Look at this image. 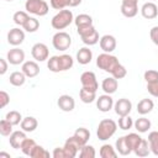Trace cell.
<instances>
[{"label":"cell","mask_w":158,"mask_h":158,"mask_svg":"<svg viewBox=\"0 0 158 158\" xmlns=\"http://www.w3.org/2000/svg\"><path fill=\"white\" fill-rule=\"evenodd\" d=\"M117 130V123L111 120V118H104L99 122L98 130H96V136L100 141H106L111 138Z\"/></svg>","instance_id":"1"},{"label":"cell","mask_w":158,"mask_h":158,"mask_svg":"<svg viewBox=\"0 0 158 158\" xmlns=\"http://www.w3.org/2000/svg\"><path fill=\"white\" fill-rule=\"evenodd\" d=\"M74 21L73 17V12L70 10H59L58 14H56L52 20H51V25L54 30H64L65 27H68L72 22Z\"/></svg>","instance_id":"2"},{"label":"cell","mask_w":158,"mask_h":158,"mask_svg":"<svg viewBox=\"0 0 158 158\" xmlns=\"http://www.w3.org/2000/svg\"><path fill=\"white\" fill-rule=\"evenodd\" d=\"M120 64V62H118V59H117V57H115V56H112L111 53H101V54H99L98 56V58H96V65L100 68V69H102L104 72H107V73H112L114 72V69L117 67Z\"/></svg>","instance_id":"3"},{"label":"cell","mask_w":158,"mask_h":158,"mask_svg":"<svg viewBox=\"0 0 158 158\" xmlns=\"http://www.w3.org/2000/svg\"><path fill=\"white\" fill-rule=\"evenodd\" d=\"M25 10L28 14H32L36 16H44L48 14L49 7L44 0H26Z\"/></svg>","instance_id":"4"},{"label":"cell","mask_w":158,"mask_h":158,"mask_svg":"<svg viewBox=\"0 0 158 158\" xmlns=\"http://www.w3.org/2000/svg\"><path fill=\"white\" fill-rule=\"evenodd\" d=\"M77 31H78V35L80 36L81 41L86 46H94V44H96L100 41L99 33H98V31L95 30V27L93 25L91 26H88V27L77 28Z\"/></svg>","instance_id":"5"},{"label":"cell","mask_w":158,"mask_h":158,"mask_svg":"<svg viewBox=\"0 0 158 158\" xmlns=\"http://www.w3.org/2000/svg\"><path fill=\"white\" fill-rule=\"evenodd\" d=\"M52 44L57 51H67L72 44V37L64 31H58L52 37Z\"/></svg>","instance_id":"6"},{"label":"cell","mask_w":158,"mask_h":158,"mask_svg":"<svg viewBox=\"0 0 158 158\" xmlns=\"http://www.w3.org/2000/svg\"><path fill=\"white\" fill-rule=\"evenodd\" d=\"M31 54L35 60L37 62H44L46 59H48V56H49V51H48V47L44 44V43H35L31 48Z\"/></svg>","instance_id":"7"},{"label":"cell","mask_w":158,"mask_h":158,"mask_svg":"<svg viewBox=\"0 0 158 158\" xmlns=\"http://www.w3.org/2000/svg\"><path fill=\"white\" fill-rule=\"evenodd\" d=\"M80 83H81L83 88H86L89 90L96 91L99 89V84H98L96 75L94 72H84L80 75Z\"/></svg>","instance_id":"8"},{"label":"cell","mask_w":158,"mask_h":158,"mask_svg":"<svg viewBox=\"0 0 158 158\" xmlns=\"http://www.w3.org/2000/svg\"><path fill=\"white\" fill-rule=\"evenodd\" d=\"M81 147H83V146L77 141V138H75L74 136L69 137V138L65 141L64 146H63V148H64V151H65V154H67V158H74V157L78 154V152H80Z\"/></svg>","instance_id":"9"},{"label":"cell","mask_w":158,"mask_h":158,"mask_svg":"<svg viewBox=\"0 0 158 158\" xmlns=\"http://www.w3.org/2000/svg\"><path fill=\"white\" fill-rule=\"evenodd\" d=\"M114 109H115L116 115L126 116V115H130V112L132 110V102L126 98H121L114 104Z\"/></svg>","instance_id":"10"},{"label":"cell","mask_w":158,"mask_h":158,"mask_svg":"<svg viewBox=\"0 0 158 158\" xmlns=\"http://www.w3.org/2000/svg\"><path fill=\"white\" fill-rule=\"evenodd\" d=\"M23 40H25V32L21 28L15 27V28H11L7 32V42L11 46L17 47L23 42Z\"/></svg>","instance_id":"11"},{"label":"cell","mask_w":158,"mask_h":158,"mask_svg":"<svg viewBox=\"0 0 158 158\" xmlns=\"http://www.w3.org/2000/svg\"><path fill=\"white\" fill-rule=\"evenodd\" d=\"M6 59H7V62H9L10 64H12V65H19V64L23 63V60H25V52H23L22 49L17 48V47L11 48V49L7 52V54H6Z\"/></svg>","instance_id":"12"},{"label":"cell","mask_w":158,"mask_h":158,"mask_svg":"<svg viewBox=\"0 0 158 158\" xmlns=\"http://www.w3.org/2000/svg\"><path fill=\"white\" fill-rule=\"evenodd\" d=\"M99 44L105 53H111L116 49V38L112 35H104L102 37H100Z\"/></svg>","instance_id":"13"},{"label":"cell","mask_w":158,"mask_h":158,"mask_svg":"<svg viewBox=\"0 0 158 158\" xmlns=\"http://www.w3.org/2000/svg\"><path fill=\"white\" fill-rule=\"evenodd\" d=\"M57 105H58V107H59L62 111L70 112V111H73L74 107H75V101H74L73 96L67 95V94H63V95H60V96L58 98Z\"/></svg>","instance_id":"14"},{"label":"cell","mask_w":158,"mask_h":158,"mask_svg":"<svg viewBox=\"0 0 158 158\" xmlns=\"http://www.w3.org/2000/svg\"><path fill=\"white\" fill-rule=\"evenodd\" d=\"M114 100L111 98L110 94H104L100 95L99 98H96V107L101 111V112H107L114 107Z\"/></svg>","instance_id":"15"},{"label":"cell","mask_w":158,"mask_h":158,"mask_svg":"<svg viewBox=\"0 0 158 158\" xmlns=\"http://www.w3.org/2000/svg\"><path fill=\"white\" fill-rule=\"evenodd\" d=\"M21 70L23 72V74L27 78H35L40 74V67L37 64V62L35 60H26L22 63Z\"/></svg>","instance_id":"16"},{"label":"cell","mask_w":158,"mask_h":158,"mask_svg":"<svg viewBox=\"0 0 158 158\" xmlns=\"http://www.w3.org/2000/svg\"><path fill=\"white\" fill-rule=\"evenodd\" d=\"M141 14L144 19L147 20H153L157 17L158 15V7L154 2L152 1H148V2H144L141 7Z\"/></svg>","instance_id":"17"},{"label":"cell","mask_w":158,"mask_h":158,"mask_svg":"<svg viewBox=\"0 0 158 158\" xmlns=\"http://www.w3.org/2000/svg\"><path fill=\"white\" fill-rule=\"evenodd\" d=\"M9 137H10L9 138V143H10V146L14 149H20L21 148V144L27 138L25 131H14Z\"/></svg>","instance_id":"18"},{"label":"cell","mask_w":158,"mask_h":158,"mask_svg":"<svg viewBox=\"0 0 158 158\" xmlns=\"http://www.w3.org/2000/svg\"><path fill=\"white\" fill-rule=\"evenodd\" d=\"M117 86H118V83H117V79L114 78V77H109V78H105L101 83V89L104 90L105 94H114L116 90H117Z\"/></svg>","instance_id":"19"},{"label":"cell","mask_w":158,"mask_h":158,"mask_svg":"<svg viewBox=\"0 0 158 158\" xmlns=\"http://www.w3.org/2000/svg\"><path fill=\"white\" fill-rule=\"evenodd\" d=\"M91 59H93V52L88 47H83L77 52V60L79 64H81V65L89 64L91 62Z\"/></svg>","instance_id":"20"},{"label":"cell","mask_w":158,"mask_h":158,"mask_svg":"<svg viewBox=\"0 0 158 158\" xmlns=\"http://www.w3.org/2000/svg\"><path fill=\"white\" fill-rule=\"evenodd\" d=\"M20 126H21V130L25 132H33L38 126V121L33 116H27L22 118Z\"/></svg>","instance_id":"21"},{"label":"cell","mask_w":158,"mask_h":158,"mask_svg":"<svg viewBox=\"0 0 158 158\" xmlns=\"http://www.w3.org/2000/svg\"><path fill=\"white\" fill-rule=\"evenodd\" d=\"M154 107V102L151 99H142L141 101H138L137 104V112L142 116L149 114Z\"/></svg>","instance_id":"22"},{"label":"cell","mask_w":158,"mask_h":158,"mask_svg":"<svg viewBox=\"0 0 158 158\" xmlns=\"http://www.w3.org/2000/svg\"><path fill=\"white\" fill-rule=\"evenodd\" d=\"M73 136L77 138V141H78L81 146H84V144L88 143V141H89V138H90V131H89L88 128H85V127H79V128L75 130V132H74Z\"/></svg>","instance_id":"23"},{"label":"cell","mask_w":158,"mask_h":158,"mask_svg":"<svg viewBox=\"0 0 158 158\" xmlns=\"http://www.w3.org/2000/svg\"><path fill=\"white\" fill-rule=\"evenodd\" d=\"M26 78H27V77L23 74L22 70H21V72H12V73L10 74V77H9V81H10V84L14 85V86H21V85L25 84Z\"/></svg>","instance_id":"24"},{"label":"cell","mask_w":158,"mask_h":158,"mask_svg":"<svg viewBox=\"0 0 158 158\" xmlns=\"http://www.w3.org/2000/svg\"><path fill=\"white\" fill-rule=\"evenodd\" d=\"M79 96H80V100L84 104H91L93 101L96 100V91L89 90L86 88H81L80 91H79Z\"/></svg>","instance_id":"25"},{"label":"cell","mask_w":158,"mask_h":158,"mask_svg":"<svg viewBox=\"0 0 158 158\" xmlns=\"http://www.w3.org/2000/svg\"><path fill=\"white\" fill-rule=\"evenodd\" d=\"M133 152H135V154L138 156V157H147V156L149 154V152H151L148 141L144 139V138H142L141 142L138 143V146L133 149Z\"/></svg>","instance_id":"26"},{"label":"cell","mask_w":158,"mask_h":158,"mask_svg":"<svg viewBox=\"0 0 158 158\" xmlns=\"http://www.w3.org/2000/svg\"><path fill=\"white\" fill-rule=\"evenodd\" d=\"M74 23L77 26V28H81V27H88L93 25V19L90 15L86 14H80L74 19Z\"/></svg>","instance_id":"27"},{"label":"cell","mask_w":158,"mask_h":158,"mask_svg":"<svg viewBox=\"0 0 158 158\" xmlns=\"http://www.w3.org/2000/svg\"><path fill=\"white\" fill-rule=\"evenodd\" d=\"M133 126H135V128H136L139 133H144V132H147V131L151 128L152 123H151V121H149L148 118H146V117H139V118H137V120L133 122Z\"/></svg>","instance_id":"28"},{"label":"cell","mask_w":158,"mask_h":158,"mask_svg":"<svg viewBox=\"0 0 158 158\" xmlns=\"http://www.w3.org/2000/svg\"><path fill=\"white\" fill-rule=\"evenodd\" d=\"M116 149H117V152H118L121 156H128V154L132 152V149L130 148V146H128L127 142H126L125 136L120 137V138L116 141Z\"/></svg>","instance_id":"29"},{"label":"cell","mask_w":158,"mask_h":158,"mask_svg":"<svg viewBox=\"0 0 158 158\" xmlns=\"http://www.w3.org/2000/svg\"><path fill=\"white\" fill-rule=\"evenodd\" d=\"M59 57V65H60V72H65L70 69L74 64V59L69 54H60Z\"/></svg>","instance_id":"30"},{"label":"cell","mask_w":158,"mask_h":158,"mask_svg":"<svg viewBox=\"0 0 158 158\" xmlns=\"http://www.w3.org/2000/svg\"><path fill=\"white\" fill-rule=\"evenodd\" d=\"M148 143H149L151 152L158 156V131H152L148 135Z\"/></svg>","instance_id":"31"},{"label":"cell","mask_w":158,"mask_h":158,"mask_svg":"<svg viewBox=\"0 0 158 158\" xmlns=\"http://www.w3.org/2000/svg\"><path fill=\"white\" fill-rule=\"evenodd\" d=\"M99 154L101 158H115L117 156V153L115 152V148L111 144H102L100 147Z\"/></svg>","instance_id":"32"},{"label":"cell","mask_w":158,"mask_h":158,"mask_svg":"<svg viewBox=\"0 0 158 158\" xmlns=\"http://www.w3.org/2000/svg\"><path fill=\"white\" fill-rule=\"evenodd\" d=\"M26 32H36L40 28V21L36 17H28V20L22 26Z\"/></svg>","instance_id":"33"},{"label":"cell","mask_w":158,"mask_h":158,"mask_svg":"<svg viewBox=\"0 0 158 158\" xmlns=\"http://www.w3.org/2000/svg\"><path fill=\"white\" fill-rule=\"evenodd\" d=\"M5 118H6L11 125H14V126L21 123V121H22V116H21V114H20L19 111H16V110L9 111V112L6 114V116H5Z\"/></svg>","instance_id":"34"},{"label":"cell","mask_w":158,"mask_h":158,"mask_svg":"<svg viewBox=\"0 0 158 158\" xmlns=\"http://www.w3.org/2000/svg\"><path fill=\"white\" fill-rule=\"evenodd\" d=\"M125 138H126L127 144H128L130 148L132 149V152H133V149L138 146V143H139L141 139H142V137H141L139 135H137V133H128V135L125 136Z\"/></svg>","instance_id":"35"},{"label":"cell","mask_w":158,"mask_h":158,"mask_svg":"<svg viewBox=\"0 0 158 158\" xmlns=\"http://www.w3.org/2000/svg\"><path fill=\"white\" fill-rule=\"evenodd\" d=\"M36 142L32 139V138H26L25 141H23V143L21 144V151H22V153L23 154H26V156H31V153H32V151H33V148L36 147Z\"/></svg>","instance_id":"36"},{"label":"cell","mask_w":158,"mask_h":158,"mask_svg":"<svg viewBox=\"0 0 158 158\" xmlns=\"http://www.w3.org/2000/svg\"><path fill=\"white\" fill-rule=\"evenodd\" d=\"M28 12L27 11H16L15 14H14V16H12V20H14V22L16 23V25H19V26H23L25 25V22L28 20Z\"/></svg>","instance_id":"37"},{"label":"cell","mask_w":158,"mask_h":158,"mask_svg":"<svg viewBox=\"0 0 158 158\" xmlns=\"http://www.w3.org/2000/svg\"><path fill=\"white\" fill-rule=\"evenodd\" d=\"M95 148L93 147V146H90V144H84L83 147H81V149H80V152H79V157L80 158H94L95 157Z\"/></svg>","instance_id":"38"},{"label":"cell","mask_w":158,"mask_h":158,"mask_svg":"<svg viewBox=\"0 0 158 158\" xmlns=\"http://www.w3.org/2000/svg\"><path fill=\"white\" fill-rule=\"evenodd\" d=\"M47 67L51 72L53 73H59L60 72V65H59V57L58 56H52L48 62H47Z\"/></svg>","instance_id":"39"},{"label":"cell","mask_w":158,"mask_h":158,"mask_svg":"<svg viewBox=\"0 0 158 158\" xmlns=\"http://www.w3.org/2000/svg\"><path fill=\"white\" fill-rule=\"evenodd\" d=\"M117 125H118V127H120L121 130L126 131V130H130V128L133 126V121H132V118L130 117V115H126V116H120Z\"/></svg>","instance_id":"40"},{"label":"cell","mask_w":158,"mask_h":158,"mask_svg":"<svg viewBox=\"0 0 158 158\" xmlns=\"http://www.w3.org/2000/svg\"><path fill=\"white\" fill-rule=\"evenodd\" d=\"M12 126L14 125H11L6 118L1 120L0 121V133H1V136H10L14 132L12 131Z\"/></svg>","instance_id":"41"},{"label":"cell","mask_w":158,"mask_h":158,"mask_svg":"<svg viewBox=\"0 0 158 158\" xmlns=\"http://www.w3.org/2000/svg\"><path fill=\"white\" fill-rule=\"evenodd\" d=\"M30 157H32V158H48L49 157V152H47L42 146L36 144V147L33 148V151H32Z\"/></svg>","instance_id":"42"},{"label":"cell","mask_w":158,"mask_h":158,"mask_svg":"<svg viewBox=\"0 0 158 158\" xmlns=\"http://www.w3.org/2000/svg\"><path fill=\"white\" fill-rule=\"evenodd\" d=\"M143 78H144V80L147 81V84L157 83V81H158V70L148 69V70H146V72H144Z\"/></svg>","instance_id":"43"},{"label":"cell","mask_w":158,"mask_h":158,"mask_svg":"<svg viewBox=\"0 0 158 158\" xmlns=\"http://www.w3.org/2000/svg\"><path fill=\"white\" fill-rule=\"evenodd\" d=\"M138 12V6H125L121 5V14L125 17H135Z\"/></svg>","instance_id":"44"},{"label":"cell","mask_w":158,"mask_h":158,"mask_svg":"<svg viewBox=\"0 0 158 158\" xmlns=\"http://www.w3.org/2000/svg\"><path fill=\"white\" fill-rule=\"evenodd\" d=\"M49 4L56 10H63L67 6H70V0H49Z\"/></svg>","instance_id":"45"},{"label":"cell","mask_w":158,"mask_h":158,"mask_svg":"<svg viewBox=\"0 0 158 158\" xmlns=\"http://www.w3.org/2000/svg\"><path fill=\"white\" fill-rule=\"evenodd\" d=\"M126 74H127V69L120 63L115 69H114V72L111 73V75L114 77V78H116V79H122V78H125L126 77Z\"/></svg>","instance_id":"46"},{"label":"cell","mask_w":158,"mask_h":158,"mask_svg":"<svg viewBox=\"0 0 158 158\" xmlns=\"http://www.w3.org/2000/svg\"><path fill=\"white\" fill-rule=\"evenodd\" d=\"M9 102H10V95L6 91L1 90L0 91V107L4 109Z\"/></svg>","instance_id":"47"},{"label":"cell","mask_w":158,"mask_h":158,"mask_svg":"<svg viewBox=\"0 0 158 158\" xmlns=\"http://www.w3.org/2000/svg\"><path fill=\"white\" fill-rule=\"evenodd\" d=\"M52 156L54 158H67V154H65V151L63 147H57L53 149L52 152Z\"/></svg>","instance_id":"48"},{"label":"cell","mask_w":158,"mask_h":158,"mask_svg":"<svg viewBox=\"0 0 158 158\" xmlns=\"http://www.w3.org/2000/svg\"><path fill=\"white\" fill-rule=\"evenodd\" d=\"M149 37H151L152 42H153L156 46H158V26H153V27L151 28V31H149Z\"/></svg>","instance_id":"49"},{"label":"cell","mask_w":158,"mask_h":158,"mask_svg":"<svg viewBox=\"0 0 158 158\" xmlns=\"http://www.w3.org/2000/svg\"><path fill=\"white\" fill-rule=\"evenodd\" d=\"M147 90L152 96L158 98V81L153 84H147Z\"/></svg>","instance_id":"50"},{"label":"cell","mask_w":158,"mask_h":158,"mask_svg":"<svg viewBox=\"0 0 158 158\" xmlns=\"http://www.w3.org/2000/svg\"><path fill=\"white\" fill-rule=\"evenodd\" d=\"M7 70V62L4 58H0V74H5Z\"/></svg>","instance_id":"51"},{"label":"cell","mask_w":158,"mask_h":158,"mask_svg":"<svg viewBox=\"0 0 158 158\" xmlns=\"http://www.w3.org/2000/svg\"><path fill=\"white\" fill-rule=\"evenodd\" d=\"M121 5H125V6H138V0H122Z\"/></svg>","instance_id":"52"},{"label":"cell","mask_w":158,"mask_h":158,"mask_svg":"<svg viewBox=\"0 0 158 158\" xmlns=\"http://www.w3.org/2000/svg\"><path fill=\"white\" fill-rule=\"evenodd\" d=\"M81 1H83V0H70V7H75V6L80 5Z\"/></svg>","instance_id":"53"},{"label":"cell","mask_w":158,"mask_h":158,"mask_svg":"<svg viewBox=\"0 0 158 158\" xmlns=\"http://www.w3.org/2000/svg\"><path fill=\"white\" fill-rule=\"evenodd\" d=\"M0 157H7V158H10V154H7V153H5V152H1V153H0Z\"/></svg>","instance_id":"54"},{"label":"cell","mask_w":158,"mask_h":158,"mask_svg":"<svg viewBox=\"0 0 158 158\" xmlns=\"http://www.w3.org/2000/svg\"><path fill=\"white\" fill-rule=\"evenodd\" d=\"M6 1H12V0H6Z\"/></svg>","instance_id":"55"},{"label":"cell","mask_w":158,"mask_h":158,"mask_svg":"<svg viewBox=\"0 0 158 158\" xmlns=\"http://www.w3.org/2000/svg\"><path fill=\"white\" fill-rule=\"evenodd\" d=\"M152 1H154V0H152Z\"/></svg>","instance_id":"56"}]
</instances>
